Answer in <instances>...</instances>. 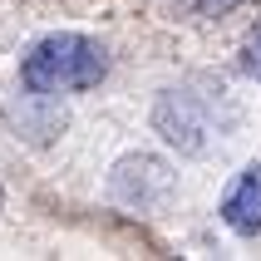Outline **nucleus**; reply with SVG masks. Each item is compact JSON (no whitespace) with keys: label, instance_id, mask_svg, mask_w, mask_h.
Returning a JSON list of instances; mask_svg holds the SVG:
<instances>
[{"label":"nucleus","instance_id":"obj_3","mask_svg":"<svg viewBox=\"0 0 261 261\" xmlns=\"http://www.w3.org/2000/svg\"><path fill=\"white\" fill-rule=\"evenodd\" d=\"M222 222H227L237 237H256L261 232V163L242 168V177L227 188V197H222Z\"/></svg>","mask_w":261,"mask_h":261},{"label":"nucleus","instance_id":"obj_5","mask_svg":"<svg viewBox=\"0 0 261 261\" xmlns=\"http://www.w3.org/2000/svg\"><path fill=\"white\" fill-rule=\"evenodd\" d=\"M188 5H192L197 15H227V10L237 5V0H188Z\"/></svg>","mask_w":261,"mask_h":261},{"label":"nucleus","instance_id":"obj_1","mask_svg":"<svg viewBox=\"0 0 261 261\" xmlns=\"http://www.w3.org/2000/svg\"><path fill=\"white\" fill-rule=\"evenodd\" d=\"M103 49L89 35H74V30H59V35H44L35 49L20 64V79L35 94H84L103 79Z\"/></svg>","mask_w":261,"mask_h":261},{"label":"nucleus","instance_id":"obj_2","mask_svg":"<svg viewBox=\"0 0 261 261\" xmlns=\"http://www.w3.org/2000/svg\"><path fill=\"white\" fill-rule=\"evenodd\" d=\"M168 192H173V173L158 158H123L114 168V177H109V197L118 207H138V212L163 207Z\"/></svg>","mask_w":261,"mask_h":261},{"label":"nucleus","instance_id":"obj_4","mask_svg":"<svg viewBox=\"0 0 261 261\" xmlns=\"http://www.w3.org/2000/svg\"><path fill=\"white\" fill-rule=\"evenodd\" d=\"M247 69L261 79V20L251 25V35H247Z\"/></svg>","mask_w":261,"mask_h":261}]
</instances>
